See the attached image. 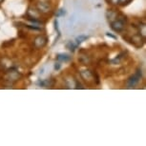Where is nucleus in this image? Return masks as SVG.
<instances>
[{
	"label": "nucleus",
	"mask_w": 146,
	"mask_h": 146,
	"mask_svg": "<svg viewBox=\"0 0 146 146\" xmlns=\"http://www.w3.org/2000/svg\"><path fill=\"white\" fill-rule=\"evenodd\" d=\"M65 15V11L64 10H60L58 13H56V16H60V15Z\"/></svg>",
	"instance_id": "9"
},
{
	"label": "nucleus",
	"mask_w": 146,
	"mask_h": 146,
	"mask_svg": "<svg viewBox=\"0 0 146 146\" xmlns=\"http://www.w3.org/2000/svg\"><path fill=\"white\" fill-rule=\"evenodd\" d=\"M66 47H67V49H69L70 51L74 52L76 48H78V45L74 43L73 41H69V42L67 43V45H66Z\"/></svg>",
	"instance_id": "7"
},
{
	"label": "nucleus",
	"mask_w": 146,
	"mask_h": 146,
	"mask_svg": "<svg viewBox=\"0 0 146 146\" xmlns=\"http://www.w3.org/2000/svg\"><path fill=\"white\" fill-rule=\"evenodd\" d=\"M140 78H141V71L137 70V73L128 79V82H127L128 88H133V87L136 86V85L139 83Z\"/></svg>",
	"instance_id": "1"
},
{
	"label": "nucleus",
	"mask_w": 146,
	"mask_h": 146,
	"mask_svg": "<svg viewBox=\"0 0 146 146\" xmlns=\"http://www.w3.org/2000/svg\"><path fill=\"white\" fill-rule=\"evenodd\" d=\"M107 35H108V36H111L113 38H115V36H114V35H110V34H107Z\"/></svg>",
	"instance_id": "12"
},
{
	"label": "nucleus",
	"mask_w": 146,
	"mask_h": 146,
	"mask_svg": "<svg viewBox=\"0 0 146 146\" xmlns=\"http://www.w3.org/2000/svg\"><path fill=\"white\" fill-rule=\"evenodd\" d=\"M46 43H47V38L45 36H43V35H39V36H37L35 39V46L37 49L42 48V47L46 45Z\"/></svg>",
	"instance_id": "3"
},
{
	"label": "nucleus",
	"mask_w": 146,
	"mask_h": 146,
	"mask_svg": "<svg viewBox=\"0 0 146 146\" xmlns=\"http://www.w3.org/2000/svg\"><path fill=\"white\" fill-rule=\"evenodd\" d=\"M126 21V19H117V20L113 21L111 23V28L114 30L115 32L119 33L124 29V22Z\"/></svg>",
	"instance_id": "2"
},
{
	"label": "nucleus",
	"mask_w": 146,
	"mask_h": 146,
	"mask_svg": "<svg viewBox=\"0 0 146 146\" xmlns=\"http://www.w3.org/2000/svg\"><path fill=\"white\" fill-rule=\"evenodd\" d=\"M88 38V36H86V35H79V36L76 37V41H78V43H81L83 42L84 40H86Z\"/></svg>",
	"instance_id": "8"
},
{
	"label": "nucleus",
	"mask_w": 146,
	"mask_h": 146,
	"mask_svg": "<svg viewBox=\"0 0 146 146\" xmlns=\"http://www.w3.org/2000/svg\"><path fill=\"white\" fill-rule=\"evenodd\" d=\"M71 59V56H69V54H60L57 56V60H59V61H64V62H67L69 60Z\"/></svg>",
	"instance_id": "5"
},
{
	"label": "nucleus",
	"mask_w": 146,
	"mask_h": 146,
	"mask_svg": "<svg viewBox=\"0 0 146 146\" xmlns=\"http://www.w3.org/2000/svg\"><path fill=\"white\" fill-rule=\"evenodd\" d=\"M59 68H60V64H59V63H56V65H54V69L58 70Z\"/></svg>",
	"instance_id": "10"
},
{
	"label": "nucleus",
	"mask_w": 146,
	"mask_h": 146,
	"mask_svg": "<svg viewBox=\"0 0 146 146\" xmlns=\"http://www.w3.org/2000/svg\"><path fill=\"white\" fill-rule=\"evenodd\" d=\"M81 76H83V78L85 79V80L92 78L93 76H94V75H93L92 73H91L90 71H83V72H81Z\"/></svg>",
	"instance_id": "6"
},
{
	"label": "nucleus",
	"mask_w": 146,
	"mask_h": 146,
	"mask_svg": "<svg viewBox=\"0 0 146 146\" xmlns=\"http://www.w3.org/2000/svg\"><path fill=\"white\" fill-rule=\"evenodd\" d=\"M2 2H3V0H0V3H2Z\"/></svg>",
	"instance_id": "13"
},
{
	"label": "nucleus",
	"mask_w": 146,
	"mask_h": 146,
	"mask_svg": "<svg viewBox=\"0 0 146 146\" xmlns=\"http://www.w3.org/2000/svg\"><path fill=\"white\" fill-rule=\"evenodd\" d=\"M110 1H111L113 4H117V2L119 1V0H110Z\"/></svg>",
	"instance_id": "11"
},
{
	"label": "nucleus",
	"mask_w": 146,
	"mask_h": 146,
	"mask_svg": "<svg viewBox=\"0 0 146 146\" xmlns=\"http://www.w3.org/2000/svg\"><path fill=\"white\" fill-rule=\"evenodd\" d=\"M37 7H38V10H39L40 12H43V13H48L49 10H50V7H49L48 4L41 3V2L40 3H38Z\"/></svg>",
	"instance_id": "4"
}]
</instances>
